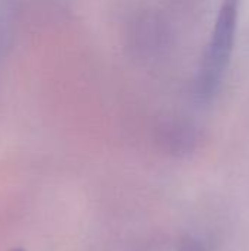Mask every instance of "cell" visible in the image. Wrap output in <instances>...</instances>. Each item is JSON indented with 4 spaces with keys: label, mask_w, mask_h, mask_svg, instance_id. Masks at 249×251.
Masks as SVG:
<instances>
[{
    "label": "cell",
    "mask_w": 249,
    "mask_h": 251,
    "mask_svg": "<svg viewBox=\"0 0 249 251\" xmlns=\"http://www.w3.org/2000/svg\"><path fill=\"white\" fill-rule=\"evenodd\" d=\"M9 251H25V250H22V249H13V250H9Z\"/></svg>",
    "instance_id": "3957f363"
},
{
    "label": "cell",
    "mask_w": 249,
    "mask_h": 251,
    "mask_svg": "<svg viewBox=\"0 0 249 251\" xmlns=\"http://www.w3.org/2000/svg\"><path fill=\"white\" fill-rule=\"evenodd\" d=\"M157 143L158 146L173 157L189 156L198 141L195 126L185 119L172 118L163 121L157 128Z\"/></svg>",
    "instance_id": "7a4b0ae2"
},
{
    "label": "cell",
    "mask_w": 249,
    "mask_h": 251,
    "mask_svg": "<svg viewBox=\"0 0 249 251\" xmlns=\"http://www.w3.org/2000/svg\"><path fill=\"white\" fill-rule=\"evenodd\" d=\"M241 0H222L219 13L205 46L194 82V96L198 103L208 104L217 96L229 68L239 19Z\"/></svg>",
    "instance_id": "6da1fadb"
}]
</instances>
